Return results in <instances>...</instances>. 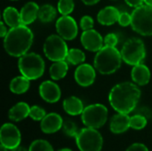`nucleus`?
Returning <instances> with one entry per match:
<instances>
[{
	"instance_id": "41",
	"label": "nucleus",
	"mask_w": 152,
	"mask_h": 151,
	"mask_svg": "<svg viewBox=\"0 0 152 151\" xmlns=\"http://www.w3.org/2000/svg\"><path fill=\"white\" fill-rule=\"evenodd\" d=\"M144 3H145V4H147V5L152 6V0H144Z\"/></svg>"
},
{
	"instance_id": "27",
	"label": "nucleus",
	"mask_w": 152,
	"mask_h": 151,
	"mask_svg": "<svg viewBox=\"0 0 152 151\" xmlns=\"http://www.w3.org/2000/svg\"><path fill=\"white\" fill-rule=\"evenodd\" d=\"M147 117L141 114H135L133 117H130V127L134 130L143 129L147 125Z\"/></svg>"
},
{
	"instance_id": "20",
	"label": "nucleus",
	"mask_w": 152,
	"mask_h": 151,
	"mask_svg": "<svg viewBox=\"0 0 152 151\" xmlns=\"http://www.w3.org/2000/svg\"><path fill=\"white\" fill-rule=\"evenodd\" d=\"M30 107L26 102H18L8 112V117L14 122H19L29 117Z\"/></svg>"
},
{
	"instance_id": "24",
	"label": "nucleus",
	"mask_w": 152,
	"mask_h": 151,
	"mask_svg": "<svg viewBox=\"0 0 152 151\" xmlns=\"http://www.w3.org/2000/svg\"><path fill=\"white\" fill-rule=\"evenodd\" d=\"M68 69H69V66L67 61H54V63L49 69V74L52 79L61 80L67 75Z\"/></svg>"
},
{
	"instance_id": "4",
	"label": "nucleus",
	"mask_w": 152,
	"mask_h": 151,
	"mask_svg": "<svg viewBox=\"0 0 152 151\" xmlns=\"http://www.w3.org/2000/svg\"><path fill=\"white\" fill-rule=\"evenodd\" d=\"M18 68L22 76L29 80H36L45 72V61L39 54L27 53L20 57Z\"/></svg>"
},
{
	"instance_id": "26",
	"label": "nucleus",
	"mask_w": 152,
	"mask_h": 151,
	"mask_svg": "<svg viewBox=\"0 0 152 151\" xmlns=\"http://www.w3.org/2000/svg\"><path fill=\"white\" fill-rule=\"evenodd\" d=\"M86 60V54L83 51L77 48H71L69 50L66 61L72 65H80Z\"/></svg>"
},
{
	"instance_id": "6",
	"label": "nucleus",
	"mask_w": 152,
	"mask_h": 151,
	"mask_svg": "<svg viewBox=\"0 0 152 151\" xmlns=\"http://www.w3.org/2000/svg\"><path fill=\"white\" fill-rule=\"evenodd\" d=\"M75 140L80 151H101L102 149V136L94 128L86 127L79 130Z\"/></svg>"
},
{
	"instance_id": "18",
	"label": "nucleus",
	"mask_w": 152,
	"mask_h": 151,
	"mask_svg": "<svg viewBox=\"0 0 152 151\" xmlns=\"http://www.w3.org/2000/svg\"><path fill=\"white\" fill-rule=\"evenodd\" d=\"M39 6L35 2L27 3L20 10V20L22 25H29L33 23L37 18H38Z\"/></svg>"
},
{
	"instance_id": "33",
	"label": "nucleus",
	"mask_w": 152,
	"mask_h": 151,
	"mask_svg": "<svg viewBox=\"0 0 152 151\" xmlns=\"http://www.w3.org/2000/svg\"><path fill=\"white\" fill-rule=\"evenodd\" d=\"M118 22L122 27H126L128 25H131V22H132V15L129 14L126 12H122L119 14V18H118Z\"/></svg>"
},
{
	"instance_id": "3",
	"label": "nucleus",
	"mask_w": 152,
	"mask_h": 151,
	"mask_svg": "<svg viewBox=\"0 0 152 151\" xmlns=\"http://www.w3.org/2000/svg\"><path fill=\"white\" fill-rule=\"evenodd\" d=\"M121 53L114 46H103L97 52L94 65L95 69L102 75L115 73L122 63Z\"/></svg>"
},
{
	"instance_id": "36",
	"label": "nucleus",
	"mask_w": 152,
	"mask_h": 151,
	"mask_svg": "<svg viewBox=\"0 0 152 151\" xmlns=\"http://www.w3.org/2000/svg\"><path fill=\"white\" fill-rule=\"evenodd\" d=\"M125 1L129 6L134 7V8L143 4V3H144V0H125Z\"/></svg>"
},
{
	"instance_id": "19",
	"label": "nucleus",
	"mask_w": 152,
	"mask_h": 151,
	"mask_svg": "<svg viewBox=\"0 0 152 151\" xmlns=\"http://www.w3.org/2000/svg\"><path fill=\"white\" fill-rule=\"evenodd\" d=\"M131 77L133 81L136 85L141 86L146 85L147 84H149L151 80V71L146 65L140 63L138 65L134 66Z\"/></svg>"
},
{
	"instance_id": "1",
	"label": "nucleus",
	"mask_w": 152,
	"mask_h": 151,
	"mask_svg": "<svg viewBox=\"0 0 152 151\" xmlns=\"http://www.w3.org/2000/svg\"><path fill=\"white\" fill-rule=\"evenodd\" d=\"M141 90L136 84L123 82L116 85L109 94V101L118 113L129 114L134 111L140 101Z\"/></svg>"
},
{
	"instance_id": "40",
	"label": "nucleus",
	"mask_w": 152,
	"mask_h": 151,
	"mask_svg": "<svg viewBox=\"0 0 152 151\" xmlns=\"http://www.w3.org/2000/svg\"><path fill=\"white\" fill-rule=\"evenodd\" d=\"M10 151H28L26 148H24V147H22V146H18L17 148H15V149H12V150H11Z\"/></svg>"
},
{
	"instance_id": "43",
	"label": "nucleus",
	"mask_w": 152,
	"mask_h": 151,
	"mask_svg": "<svg viewBox=\"0 0 152 151\" xmlns=\"http://www.w3.org/2000/svg\"><path fill=\"white\" fill-rule=\"evenodd\" d=\"M59 151H72L71 150H69V149H62V150H60Z\"/></svg>"
},
{
	"instance_id": "8",
	"label": "nucleus",
	"mask_w": 152,
	"mask_h": 151,
	"mask_svg": "<svg viewBox=\"0 0 152 151\" xmlns=\"http://www.w3.org/2000/svg\"><path fill=\"white\" fill-rule=\"evenodd\" d=\"M83 124L86 127L98 129L102 127L108 119V109L102 104H92L86 107L81 114Z\"/></svg>"
},
{
	"instance_id": "32",
	"label": "nucleus",
	"mask_w": 152,
	"mask_h": 151,
	"mask_svg": "<svg viewBox=\"0 0 152 151\" xmlns=\"http://www.w3.org/2000/svg\"><path fill=\"white\" fill-rule=\"evenodd\" d=\"M80 28L85 30H88L94 28V19L91 16L85 15L80 20Z\"/></svg>"
},
{
	"instance_id": "13",
	"label": "nucleus",
	"mask_w": 152,
	"mask_h": 151,
	"mask_svg": "<svg viewBox=\"0 0 152 151\" xmlns=\"http://www.w3.org/2000/svg\"><path fill=\"white\" fill-rule=\"evenodd\" d=\"M75 80L82 87H88L95 80V68L87 63L80 64L75 71Z\"/></svg>"
},
{
	"instance_id": "10",
	"label": "nucleus",
	"mask_w": 152,
	"mask_h": 151,
	"mask_svg": "<svg viewBox=\"0 0 152 151\" xmlns=\"http://www.w3.org/2000/svg\"><path fill=\"white\" fill-rule=\"evenodd\" d=\"M21 135L20 130L12 124H4L0 130V142L8 150H12L20 146Z\"/></svg>"
},
{
	"instance_id": "39",
	"label": "nucleus",
	"mask_w": 152,
	"mask_h": 151,
	"mask_svg": "<svg viewBox=\"0 0 152 151\" xmlns=\"http://www.w3.org/2000/svg\"><path fill=\"white\" fill-rule=\"evenodd\" d=\"M81 1L86 5H94L95 4H97L100 0H81Z\"/></svg>"
},
{
	"instance_id": "42",
	"label": "nucleus",
	"mask_w": 152,
	"mask_h": 151,
	"mask_svg": "<svg viewBox=\"0 0 152 151\" xmlns=\"http://www.w3.org/2000/svg\"><path fill=\"white\" fill-rule=\"evenodd\" d=\"M9 150L7 148H5L4 145H1V148H0V151H8Z\"/></svg>"
},
{
	"instance_id": "35",
	"label": "nucleus",
	"mask_w": 152,
	"mask_h": 151,
	"mask_svg": "<svg viewBox=\"0 0 152 151\" xmlns=\"http://www.w3.org/2000/svg\"><path fill=\"white\" fill-rule=\"evenodd\" d=\"M126 151H149V150L142 143H134Z\"/></svg>"
},
{
	"instance_id": "34",
	"label": "nucleus",
	"mask_w": 152,
	"mask_h": 151,
	"mask_svg": "<svg viewBox=\"0 0 152 151\" xmlns=\"http://www.w3.org/2000/svg\"><path fill=\"white\" fill-rule=\"evenodd\" d=\"M104 44L107 46H114L116 47V45L118 43V38L116 34L114 33H110L108 35H106V36L104 37Z\"/></svg>"
},
{
	"instance_id": "28",
	"label": "nucleus",
	"mask_w": 152,
	"mask_h": 151,
	"mask_svg": "<svg viewBox=\"0 0 152 151\" xmlns=\"http://www.w3.org/2000/svg\"><path fill=\"white\" fill-rule=\"evenodd\" d=\"M74 7H75V4L73 0H60L57 5L58 12L61 15L70 14L73 12Z\"/></svg>"
},
{
	"instance_id": "2",
	"label": "nucleus",
	"mask_w": 152,
	"mask_h": 151,
	"mask_svg": "<svg viewBox=\"0 0 152 151\" xmlns=\"http://www.w3.org/2000/svg\"><path fill=\"white\" fill-rule=\"evenodd\" d=\"M33 33L26 25L11 28L4 37L5 52L13 57H20L27 53L33 43Z\"/></svg>"
},
{
	"instance_id": "22",
	"label": "nucleus",
	"mask_w": 152,
	"mask_h": 151,
	"mask_svg": "<svg viewBox=\"0 0 152 151\" xmlns=\"http://www.w3.org/2000/svg\"><path fill=\"white\" fill-rule=\"evenodd\" d=\"M3 19H4V23L11 28L21 25L20 13L17 11L16 8H14L12 6L6 7L4 10Z\"/></svg>"
},
{
	"instance_id": "29",
	"label": "nucleus",
	"mask_w": 152,
	"mask_h": 151,
	"mask_svg": "<svg viewBox=\"0 0 152 151\" xmlns=\"http://www.w3.org/2000/svg\"><path fill=\"white\" fill-rule=\"evenodd\" d=\"M28 151H53V149L47 141L36 140L30 144Z\"/></svg>"
},
{
	"instance_id": "37",
	"label": "nucleus",
	"mask_w": 152,
	"mask_h": 151,
	"mask_svg": "<svg viewBox=\"0 0 152 151\" xmlns=\"http://www.w3.org/2000/svg\"><path fill=\"white\" fill-rule=\"evenodd\" d=\"M137 114H141V115H142V116L146 117L147 118H149V117H151V111H150L149 109H147L146 108H142V109H141L138 111V113H137Z\"/></svg>"
},
{
	"instance_id": "15",
	"label": "nucleus",
	"mask_w": 152,
	"mask_h": 151,
	"mask_svg": "<svg viewBox=\"0 0 152 151\" xmlns=\"http://www.w3.org/2000/svg\"><path fill=\"white\" fill-rule=\"evenodd\" d=\"M63 120L61 117L57 113L46 114V116L41 120L40 128L43 133L51 134L58 132L62 128Z\"/></svg>"
},
{
	"instance_id": "30",
	"label": "nucleus",
	"mask_w": 152,
	"mask_h": 151,
	"mask_svg": "<svg viewBox=\"0 0 152 151\" xmlns=\"http://www.w3.org/2000/svg\"><path fill=\"white\" fill-rule=\"evenodd\" d=\"M61 129H62L63 133L69 137H74L75 138L78 133V130H77L76 124L70 120H67V121L63 122Z\"/></svg>"
},
{
	"instance_id": "7",
	"label": "nucleus",
	"mask_w": 152,
	"mask_h": 151,
	"mask_svg": "<svg viewBox=\"0 0 152 151\" xmlns=\"http://www.w3.org/2000/svg\"><path fill=\"white\" fill-rule=\"evenodd\" d=\"M120 53L123 61L133 67L142 63L146 56L145 45L142 40L137 37L128 39L124 44Z\"/></svg>"
},
{
	"instance_id": "12",
	"label": "nucleus",
	"mask_w": 152,
	"mask_h": 151,
	"mask_svg": "<svg viewBox=\"0 0 152 151\" xmlns=\"http://www.w3.org/2000/svg\"><path fill=\"white\" fill-rule=\"evenodd\" d=\"M80 39L82 45L87 51L97 53L103 47L104 40L102 35L94 28L83 31Z\"/></svg>"
},
{
	"instance_id": "23",
	"label": "nucleus",
	"mask_w": 152,
	"mask_h": 151,
	"mask_svg": "<svg viewBox=\"0 0 152 151\" xmlns=\"http://www.w3.org/2000/svg\"><path fill=\"white\" fill-rule=\"evenodd\" d=\"M29 79H28L24 76H19L12 79L10 83V90L12 93L15 94H22L25 93L30 85Z\"/></svg>"
},
{
	"instance_id": "38",
	"label": "nucleus",
	"mask_w": 152,
	"mask_h": 151,
	"mask_svg": "<svg viewBox=\"0 0 152 151\" xmlns=\"http://www.w3.org/2000/svg\"><path fill=\"white\" fill-rule=\"evenodd\" d=\"M7 29H6V27L4 25V21H1V32H0V36L1 37H4L7 34Z\"/></svg>"
},
{
	"instance_id": "16",
	"label": "nucleus",
	"mask_w": 152,
	"mask_h": 151,
	"mask_svg": "<svg viewBox=\"0 0 152 151\" xmlns=\"http://www.w3.org/2000/svg\"><path fill=\"white\" fill-rule=\"evenodd\" d=\"M130 128V117L128 114L118 113L110 119V129L115 134H120Z\"/></svg>"
},
{
	"instance_id": "5",
	"label": "nucleus",
	"mask_w": 152,
	"mask_h": 151,
	"mask_svg": "<svg viewBox=\"0 0 152 151\" xmlns=\"http://www.w3.org/2000/svg\"><path fill=\"white\" fill-rule=\"evenodd\" d=\"M132 28L145 36H152V6L142 4L132 12Z\"/></svg>"
},
{
	"instance_id": "9",
	"label": "nucleus",
	"mask_w": 152,
	"mask_h": 151,
	"mask_svg": "<svg viewBox=\"0 0 152 151\" xmlns=\"http://www.w3.org/2000/svg\"><path fill=\"white\" fill-rule=\"evenodd\" d=\"M60 35L49 36L44 44V53L46 58L53 61H65L69 53L66 42Z\"/></svg>"
},
{
	"instance_id": "44",
	"label": "nucleus",
	"mask_w": 152,
	"mask_h": 151,
	"mask_svg": "<svg viewBox=\"0 0 152 151\" xmlns=\"http://www.w3.org/2000/svg\"><path fill=\"white\" fill-rule=\"evenodd\" d=\"M12 1H16V0H12Z\"/></svg>"
},
{
	"instance_id": "31",
	"label": "nucleus",
	"mask_w": 152,
	"mask_h": 151,
	"mask_svg": "<svg viewBox=\"0 0 152 151\" xmlns=\"http://www.w3.org/2000/svg\"><path fill=\"white\" fill-rule=\"evenodd\" d=\"M46 116L45 110L39 106H32L29 110V117L35 121H41Z\"/></svg>"
},
{
	"instance_id": "14",
	"label": "nucleus",
	"mask_w": 152,
	"mask_h": 151,
	"mask_svg": "<svg viewBox=\"0 0 152 151\" xmlns=\"http://www.w3.org/2000/svg\"><path fill=\"white\" fill-rule=\"evenodd\" d=\"M39 94L41 98L49 103L57 102L61 95V89L57 84L53 81H45L39 86Z\"/></svg>"
},
{
	"instance_id": "11",
	"label": "nucleus",
	"mask_w": 152,
	"mask_h": 151,
	"mask_svg": "<svg viewBox=\"0 0 152 151\" xmlns=\"http://www.w3.org/2000/svg\"><path fill=\"white\" fill-rule=\"evenodd\" d=\"M55 27L58 34L65 40H72L77 35V24L71 16L62 15L57 20Z\"/></svg>"
},
{
	"instance_id": "25",
	"label": "nucleus",
	"mask_w": 152,
	"mask_h": 151,
	"mask_svg": "<svg viewBox=\"0 0 152 151\" xmlns=\"http://www.w3.org/2000/svg\"><path fill=\"white\" fill-rule=\"evenodd\" d=\"M56 9L51 4H44L39 8L38 19L41 22L47 23L53 21L56 17Z\"/></svg>"
},
{
	"instance_id": "17",
	"label": "nucleus",
	"mask_w": 152,
	"mask_h": 151,
	"mask_svg": "<svg viewBox=\"0 0 152 151\" xmlns=\"http://www.w3.org/2000/svg\"><path fill=\"white\" fill-rule=\"evenodd\" d=\"M119 11L114 6H106L97 14V20L104 26H110L118 22L119 18Z\"/></svg>"
},
{
	"instance_id": "21",
	"label": "nucleus",
	"mask_w": 152,
	"mask_h": 151,
	"mask_svg": "<svg viewBox=\"0 0 152 151\" xmlns=\"http://www.w3.org/2000/svg\"><path fill=\"white\" fill-rule=\"evenodd\" d=\"M63 109L69 115L77 116L82 114L85 108L80 99L75 96H70L63 101Z\"/></svg>"
}]
</instances>
